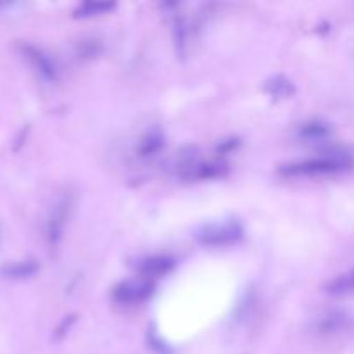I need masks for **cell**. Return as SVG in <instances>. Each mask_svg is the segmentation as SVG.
Wrapping results in <instances>:
<instances>
[{
  "instance_id": "1",
  "label": "cell",
  "mask_w": 354,
  "mask_h": 354,
  "mask_svg": "<svg viewBox=\"0 0 354 354\" xmlns=\"http://www.w3.org/2000/svg\"><path fill=\"white\" fill-rule=\"evenodd\" d=\"M353 166V158L348 152L334 151L327 154H320L317 158L303 159V161L289 162L280 168L283 175L290 176H313V175H328V173L346 171Z\"/></svg>"
},
{
  "instance_id": "2",
  "label": "cell",
  "mask_w": 354,
  "mask_h": 354,
  "mask_svg": "<svg viewBox=\"0 0 354 354\" xmlns=\"http://www.w3.org/2000/svg\"><path fill=\"white\" fill-rule=\"evenodd\" d=\"M244 237V230L237 221H225V223H211L197 232V241L211 248H223V245L237 244Z\"/></svg>"
},
{
  "instance_id": "3",
  "label": "cell",
  "mask_w": 354,
  "mask_h": 354,
  "mask_svg": "<svg viewBox=\"0 0 354 354\" xmlns=\"http://www.w3.org/2000/svg\"><path fill=\"white\" fill-rule=\"evenodd\" d=\"M152 292H154V286H152L151 280H127V282H121L120 286L114 287L113 297L118 303L135 304L151 297Z\"/></svg>"
},
{
  "instance_id": "4",
  "label": "cell",
  "mask_w": 354,
  "mask_h": 354,
  "mask_svg": "<svg viewBox=\"0 0 354 354\" xmlns=\"http://www.w3.org/2000/svg\"><path fill=\"white\" fill-rule=\"evenodd\" d=\"M21 52H23L24 59H26V61L33 66V69L41 76V78L48 80V82L55 80V76H57L55 66L52 64L50 59H48L47 55L40 50V48L33 47V45H30V44H23L21 45Z\"/></svg>"
},
{
  "instance_id": "5",
  "label": "cell",
  "mask_w": 354,
  "mask_h": 354,
  "mask_svg": "<svg viewBox=\"0 0 354 354\" xmlns=\"http://www.w3.org/2000/svg\"><path fill=\"white\" fill-rule=\"evenodd\" d=\"M175 266V261H173L169 256H152V258L144 259L140 263V273L144 275V279H151V277H162L168 275L169 272Z\"/></svg>"
},
{
  "instance_id": "6",
  "label": "cell",
  "mask_w": 354,
  "mask_h": 354,
  "mask_svg": "<svg viewBox=\"0 0 354 354\" xmlns=\"http://www.w3.org/2000/svg\"><path fill=\"white\" fill-rule=\"evenodd\" d=\"M68 203H61L55 206L54 213H52L50 221L47 225V239L50 245H57V242L61 241L62 232H64V221L68 216Z\"/></svg>"
},
{
  "instance_id": "7",
  "label": "cell",
  "mask_w": 354,
  "mask_h": 354,
  "mask_svg": "<svg viewBox=\"0 0 354 354\" xmlns=\"http://www.w3.org/2000/svg\"><path fill=\"white\" fill-rule=\"evenodd\" d=\"M38 270L37 263L35 261H19V263H9V265L2 266L0 273L9 279H26L31 277Z\"/></svg>"
},
{
  "instance_id": "8",
  "label": "cell",
  "mask_w": 354,
  "mask_h": 354,
  "mask_svg": "<svg viewBox=\"0 0 354 354\" xmlns=\"http://www.w3.org/2000/svg\"><path fill=\"white\" fill-rule=\"evenodd\" d=\"M327 292L334 294V296L354 292V268L342 273V275L335 277V279L327 286Z\"/></svg>"
},
{
  "instance_id": "9",
  "label": "cell",
  "mask_w": 354,
  "mask_h": 354,
  "mask_svg": "<svg viewBox=\"0 0 354 354\" xmlns=\"http://www.w3.org/2000/svg\"><path fill=\"white\" fill-rule=\"evenodd\" d=\"M223 173H225L223 165H194L185 176L187 178L207 180V178H214V176H221Z\"/></svg>"
},
{
  "instance_id": "10",
  "label": "cell",
  "mask_w": 354,
  "mask_h": 354,
  "mask_svg": "<svg viewBox=\"0 0 354 354\" xmlns=\"http://www.w3.org/2000/svg\"><path fill=\"white\" fill-rule=\"evenodd\" d=\"M299 133L304 140H324V138L328 137L330 130H328L327 124L313 121V123L304 124V127L301 128Z\"/></svg>"
},
{
  "instance_id": "11",
  "label": "cell",
  "mask_w": 354,
  "mask_h": 354,
  "mask_svg": "<svg viewBox=\"0 0 354 354\" xmlns=\"http://www.w3.org/2000/svg\"><path fill=\"white\" fill-rule=\"evenodd\" d=\"M114 9V3L109 2H86L82 3L78 9L75 10V16L78 17H88V16H99V14L107 12V10Z\"/></svg>"
},
{
  "instance_id": "12",
  "label": "cell",
  "mask_w": 354,
  "mask_h": 354,
  "mask_svg": "<svg viewBox=\"0 0 354 354\" xmlns=\"http://www.w3.org/2000/svg\"><path fill=\"white\" fill-rule=\"evenodd\" d=\"M162 144H165V140H162V135L151 133L140 142V147H138V151H140V156H152L162 147Z\"/></svg>"
},
{
  "instance_id": "13",
  "label": "cell",
  "mask_w": 354,
  "mask_h": 354,
  "mask_svg": "<svg viewBox=\"0 0 354 354\" xmlns=\"http://www.w3.org/2000/svg\"><path fill=\"white\" fill-rule=\"evenodd\" d=\"M268 88L272 90L273 95H279V97H287L294 92L292 85L290 82L283 78H275L272 83H268Z\"/></svg>"
}]
</instances>
